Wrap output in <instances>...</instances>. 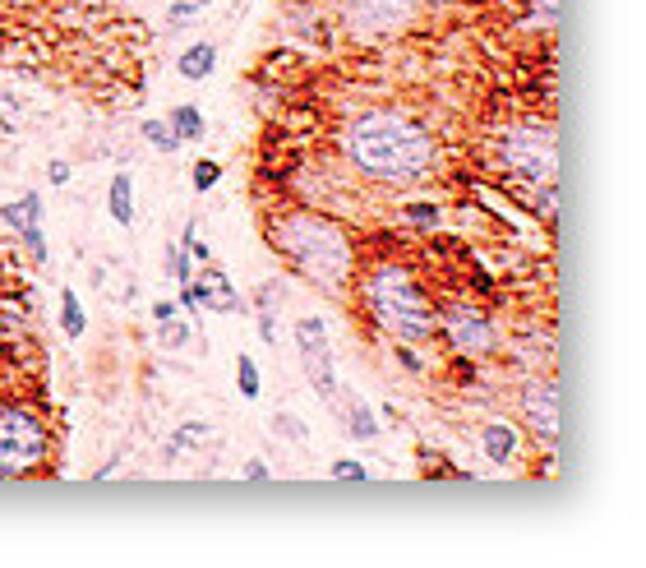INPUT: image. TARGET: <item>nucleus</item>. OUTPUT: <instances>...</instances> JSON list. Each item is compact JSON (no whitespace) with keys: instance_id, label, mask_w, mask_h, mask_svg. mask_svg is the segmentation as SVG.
Masks as SVG:
<instances>
[{"instance_id":"1","label":"nucleus","mask_w":646,"mask_h":568,"mask_svg":"<svg viewBox=\"0 0 646 568\" xmlns=\"http://www.w3.org/2000/svg\"><path fill=\"white\" fill-rule=\"evenodd\" d=\"M342 158L383 185H411L439 167V139L425 121L397 107L356 111L342 125Z\"/></svg>"},{"instance_id":"2","label":"nucleus","mask_w":646,"mask_h":568,"mask_svg":"<svg viewBox=\"0 0 646 568\" xmlns=\"http://www.w3.org/2000/svg\"><path fill=\"white\" fill-rule=\"evenodd\" d=\"M351 287L365 319L397 347H420L439 333V301L407 259H374L365 273L356 268Z\"/></svg>"},{"instance_id":"3","label":"nucleus","mask_w":646,"mask_h":568,"mask_svg":"<svg viewBox=\"0 0 646 568\" xmlns=\"http://www.w3.org/2000/svg\"><path fill=\"white\" fill-rule=\"evenodd\" d=\"M268 241L300 278H310L323 291H347L360 268L351 231L337 218L319 213V208H282V213H273L268 218Z\"/></svg>"},{"instance_id":"4","label":"nucleus","mask_w":646,"mask_h":568,"mask_svg":"<svg viewBox=\"0 0 646 568\" xmlns=\"http://www.w3.org/2000/svg\"><path fill=\"white\" fill-rule=\"evenodd\" d=\"M51 430L47 416L24 398H0V476H37L47 467Z\"/></svg>"},{"instance_id":"5","label":"nucleus","mask_w":646,"mask_h":568,"mask_svg":"<svg viewBox=\"0 0 646 568\" xmlns=\"http://www.w3.org/2000/svg\"><path fill=\"white\" fill-rule=\"evenodd\" d=\"M499 167L522 185H550L559 171V148H554V125L545 121H513L499 139Z\"/></svg>"},{"instance_id":"6","label":"nucleus","mask_w":646,"mask_h":568,"mask_svg":"<svg viewBox=\"0 0 646 568\" xmlns=\"http://www.w3.org/2000/svg\"><path fill=\"white\" fill-rule=\"evenodd\" d=\"M439 333L448 338V347L467 361H480V356H494L499 351V328L494 319L471 301H439Z\"/></svg>"},{"instance_id":"7","label":"nucleus","mask_w":646,"mask_h":568,"mask_svg":"<svg viewBox=\"0 0 646 568\" xmlns=\"http://www.w3.org/2000/svg\"><path fill=\"white\" fill-rule=\"evenodd\" d=\"M337 19L356 37H397L416 19L420 0H333Z\"/></svg>"},{"instance_id":"8","label":"nucleus","mask_w":646,"mask_h":568,"mask_svg":"<svg viewBox=\"0 0 646 568\" xmlns=\"http://www.w3.org/2000/svg\"><path fill=\"white\" fill-rule=\"evenodd\" d=\"M291 338H296V356H300V365H305V379H310V388L319 393L323 402H333L337 398V365H333L328 324H323L319 315H305V319H296Z\"/></svg>"},{"instance_id":"9","label":"nucleus","mask_w":646,"mask_h":568,"mask_svg":"<svg viewBox=\"0 0 646 568\" xmlns=\"http://www.w3.org/2000/svg\"><path fill=\"white\" fill-rule=\"evenodd\" d=\"M517 411L531 425V435L554 444L559 439V379L554 375H527L517 393Z\"/></svg>"},{"instance_id":"10","label":"nucleus","mask_w":646,"mask_h":568,"mask_svg":"<svg viewBox=\"0 0 646 568\" xmlns=\"http://www.w3.org/2000/svg\"><path fill=\"white\" fill-rule=\"evenodd\" d=\"M194 305H199V310H217V315H240V310H245L236 287H231V278L213 264V259H208L204 278L194 282Z\"/></svg>"},{"instance_id":"11","label":"nucleus","mask_w":646,"mask_h":568,"mask_svg":"<svg viewBox=\"0 0 646 568\" xmlns=\"http://www.w3.org/2000/svg\"><path fill=\"white\" fill-rule=\"evenodd\" d=\"M480 448H485V458H490L494 467H513V462L522 458V430H517L513 421H490L480 430Z\"/></svg>"},{"instance_id":"12","label":"nucleus","mask_w":646,"mask_h":568,"mask_svg":"<svg viewBox=\"0 0 646 568\" xmlns=\"http://www.w3.org/2000/svg\"><path fill=\"white\" fill-rule=\"evenodd\" d=\"M213 70H217L213 42H194V47H185L176 56V74L185 79V84H204V79H213Z\"/></svg>"},{"instance_id":"13","label":"nucleus","mask_w":646,"mask_h":568,"mask_svg":"<svg viewBox=\"0 0 646 568\" xmlns=\"http://www.w3.org/2000/svg\"><path fill=\"white\" fill-rule=\"evenodd\" d=\"M0 222H5L14 236H19L24 227H33V222H42V194L28 190V194H19L14 204H0Z\"/></svg>"},{"instance_id":"14","label":"nucleus","mask_w":646,"mask_h":568,"mask_svg":"<svg viewBox=\"0 0 646 568\" xmlns=\"http://www.w3.org/2000/svg\"><path fill=\"white\" fill-rule=\"evenodd\" d=\"M107 208H111V218H116L120 227H130V222H134V181L125 176V171H116V176H111Z\"/></svg>"},{"instance_id":"15","label":"nucleus","mask_w":646,"mask_h":568,"mask_svg":"<svg viewBox=\"0 0 646 568\" xmlns=\"http://www.w3.org/2000/svg\"><path fill=\"white\" fill-rule=\"evenodd\" d=\"M171 130H176V139H180V144H199V139H204V130H208V125H204V111H199V107H190V102H185V107H176V111H171Z\"/></svg>"},{"instance_id":"16","label":"nucleus","mask_w":646,"mask_h":568,"mask_svg":"<svg viewBox=\"0 0 646 568\" xmlns=\"http://www.w3.org/2000/svg\"><path fill=\"white\" fill-rule=\"evenodd\" d=\"M60 328H65V338L79 342L88 333V315H84V305H79V296H74L70 287H65V296H60Z\"/></svg>"},{"instance_id":"17","label":"nucleus","mask_w":646,"mask_h":568,"mask_svg":"<svg viewBox=\"0 0 646 568\" xmlns=\"http://www.w3.org/2000/svg\"><path fill=\"white\" fill-rule=\"evenodd\" d=\"M204 439H213V421H185L176 435L167 439V453L171 458H180V453H190V448L204 444Z\"/></svg>"},{"instance_id":"18","label":"nucleus","mask_w":646,"mask_h":568,"mask_svg":"<svg viewBox=\"0 0 646 568\" xmlns=\"http://www.w3.org/2000/svg\"><path fill=\"white\" fill-rule=\"evenodd\" d=\"M277 296H282V282H268L259 291V338L277 342Z\"/></svg>"},{"instance_id":"19","label":"nucleus","mask_w":646,"mask_h":568,"mask_svg":"<svg viewBox=\"0 0 646 568\" xmlns=\"http://www.w3.org/2000/svg\"><path fill=\"white\" fill-rule=\"evenodd\" d=\"M347 435H351V439H365V444H370V439L379 435V421H374V411L365 407L360 398L347 402Z\"/></svg>"},{"instance_id":"20","label":"nucleus","mask_w":646,"mask_h":568,"mask_svg":"<svg viewBox=\"0 0 646 568\" xmlns=\"http://www.w3.org/2000/svg\"><path fill=\"white\" fill-rule=\"evenodd\" d=\"M139 134H144V139L157 148V153H176V148H180L176 130H171L167 121H139Z\"/></svg>"},{"instance_id":"21","label":"nucleus","mask_w":646,"mask_h":568,"mask_svg":"<svg viewBox=\"0 0 646 568\" xmlns=\"http://www.w3.org/2000/svg\"><path fill=\"white\" fill-rule=\"evenodd\" d=\"M236 388L240 393H245V398H259V393H264V384H259V365L250 361V356H245V351H240L236 356Z\"/></svg>"},{"instance_id":"22","label":"nucleus","mask_w":646,"mask_h":568,"mask_svg":"<svg viewBox=\"0 0 646 568\" xmlns=\"http://www.w3.org/2000/svg\"><path fill=\"white\" fill-rule=\"evenodd\" d=\"M402 222H411V227H420V231H439L443 213H439V204H407L402 208Z\"/></svg>"},{"instance_id":"23","label":"nucleus","mask_w":646,"mask_h":568,"mask_svg":"<svg viewBox=\"0 0 646 568\" xmlns=\"http://www.w3.org/2000/svg\"><path fill=\"white\" fill-rule=\"evenodd\" d=\"M217 181H222V162H213V158H199V162H194V190L208 194Z\"/></svg>"},{"instance_id":"24","label":"nucleus","mask_w":646,"mask_h":568,"mask_svg":"<svg viewBox=\"0 0 646 568\" xmlns=\"http://www.w3.org/2000/svg\"><path fill=\"white\" fill-rule=\"evenodd\" d=\"M167 273H171L176 282H190V278H194V254L185 250V245H180V250L171 245V254H167Z\"/></svg>"},{"instance_id":"25","label":"nucleus","mask_w":646,"mask_h":568,"mask_svg":"<svg viewBox=\"0 0 646 568\" xmlns=\"http://www.w3.org/2000/svg\"><path fill=\"white\" fill-rule=\"evenodd\" d=\"M19 241L28 245V254H33V264H47V236H42V222H33V227L19 231Z\"/></svg>"},{"instance_id":"26","label":"nucleus","mask_w":646,"mask_h":568,"mask_svg":"<svg viewBox=\"0 0 646 568\" xmlns=\"http://www.w3.org/2000/svg\"><path fill=\"white\" fill-rule=\"evenodd\" d=\"M190 338H194V328L185 324V319H167V324H162V347L176 351V347H185Z\"/></svg>"},{"instance_id":"27","label":"nucleus","mask_w":646,"mask_h":568,"mask_svg":"<svg viewBox=\"0 0 646 568\" xmlns=\"http://www.w3.org/2000/svg\"><path fill=\"white\" fill-rule=\"evenodd\" d=\"M194 19H199V5H194V0H176V5L167 10L171 28H185V24H194Z\"/></svg>"},{"instance_id":"28","label":"nucleus","mask_w":646,"mask_h":568,"mask_svg":"<svg viewBox=\"0 0 646 568\" xmlns=\"http://www.w3.org/2000/svg\"><path fill=\"white\" fill-rule=\"evenodd\" d=\"M333 481H370V472H365L360 462L342 458V462H333Z\"/></svg>"},{"instance_id":"29","label":"nucleus","mask_w":646,"mask_h":568,"mask_svg":"<svg viewBox=\"0 0 646 568\" xmlns=\"http://www.w3.org/2000/svg\"><path fill=\"white\" fill-rule=\"evenodd\" d=\"M273 430H277V435H291V439H300V444H305V425H300V421H291L287 411H277Z\"/></svg>"},{"instance_id":"30","label":"nucleus","mask_w":646,"mask_h":568,"mask_svg":"<svg viewBox=\"0 0 646 568\" xmlns=\"http://www.w3.org/2000/svg\"><path fill=\"white\" fill-rule=\"evenodd\" d=\"M527 10L536 14V19H540L545 28H550V24H554V10H559V0H527Z\"/></svg>"},{"instance_id":"31","label":"nucleus","mask_w":646,"mask_h":568,"mask_svg":"<svg viewBox=\"0 0 646 568\" xmlns=\"http://www.w3.org/2000/svg\"><path fill=\"white\" fill-rule=\"evenodd\" d=\"M120 467H125V453H111V462H102V467H97L93 481H107V476H116Z\"/></svg>"},{"instance_id":"32","label":"nucleus","mask_w":646,"mask_h":568,"mask_svg":"<svg viewBox=\"0 0 646 568\" xmlns=\"http://www.w3.org/2000/svg\"><path fill=\"white\" fill-rule=\"evenodd\" d=\"M47 176H51V185H65V181H70V162H51V167H47Z\"/></svg>"},{"instance_id":"33","label":"nucleus","mask_w":646,"mask_h":568,"mask_svg":"<svg viewBox=\"0 0 646 568\" xmlns=\"http://www.w3.org/2000/svg\"><path fill=\"white\" fill-rule=\"evenodd\" d=\"M153 319H157V324L176 319V301H153Z\"/></svg>"},{"instance_id":"34","label":"nucleus","mask_w":646,"mask_h":568,"mask_svg":"<svg viewBox=\"0 0 646 568\" xmlns=\"http://www.w3.org/2000/svg\"><path fill=\"white\" fill-rule=\"evenodd\" d=\"M245 481H268V462H245Z\"/></svg>"},{"instance_id":"35","label":"nucleus","mask_w":646,"mask_h":568,"mask_svg":"<svg viewBox=\"0 0 646 568\" xmlns=\"http://www.w3.org/2000/svg\"><path fill=\"white\" fill-rule=\"evenodd\" d=\"M397 361L407 365V370H416V375H420V370H425V365H420V356H416V351H411V347H397Z\"/></svg>"},{"instance_id":"36","label":"nucleus","mask_w":646,"mask_h":568,"mask_svg":"<svg viewBox=\"0 0 646 568\" xmlns=\"http://www.w3.org/2000/svg\"><path fill=\"white\" fill-rule=\"evenodd\" d=\"M430 10H448V5H467V0H425Z\"/></svg>"},{"instance_id":"37","label":"nucleus","mask_w":646,"mask_h":568,"mask_svg":"<svg viewBox=\"0 0 646 568\" xmlns=\"http://www.w3.org/2000/svg\"><path fill=\"white\" fill-rule=\"evenodd\" d=\"M194 5H199V10H204V5H213V0H194Z\"/></svg>"},{"instance_id":"38","label":"nucleus","mask_w":646,"mask_h":568,"mask_svg":"<svg viewBox=\"0 0 646 568\" xmlns=\"http://www.w3.org/2000/svg\"><path fill=\"white\" fill-rule=\"evenodd\" d=\"M10 5H28V0H10Z\"/></svg>"}]
</instances>
